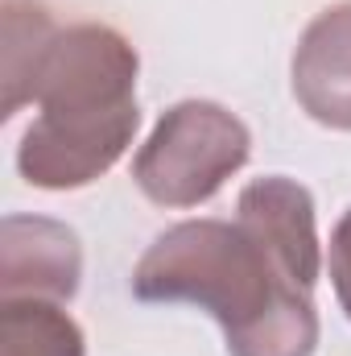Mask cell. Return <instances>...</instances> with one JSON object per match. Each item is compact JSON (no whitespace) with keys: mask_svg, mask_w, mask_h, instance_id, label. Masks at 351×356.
<instances>
[{"mask_svg":"<svg viewBox=\"0 0 351 356\" xmlns=\"http://www.w3.org/2000/svg\"><path fill=\"white\" fill-rule=\"evenodd\" d=\"M141 302H190L228 340V356H314V290L293 282L257 236L228 220L166 228L132 269Z\"/></svg>","mask_w":351,"mask_h":356,"instance_id":"obj_1","label":"cell"},{"mask_svg":"<svg viewBox=\"0 0 351 356\" xmlns=\"http://www.w3.org/2000/svg\"><path fill=\"white\" fill-rule=\"evenodd\" d=\"M141 58L112 25H67L33 79L37 116L17 145V170L42 191H79L103 178L141 129Z\"/></svg>","mask_w":351,"mask_h":356,"instance_id":"obj_2","label":"cell"},{"mask_svg":"<svg viewBox=\"0 0 351 356\" xmlns=\"http://www.w3.org/2000/svg\"><path fill=\"white\" fill-rule=\"evenodd\" d=\"M252 154L248 124L211 99H182L153 124L137 149L132 178L157 207H198Z\"/></svg>","mask_w":351,"mask_h":356,"instance_id":"obj_3","label":"cell"},{"mask_svg":"<svg viewBox=\"0 0 351 356\" xmlns=\"http://www.w3.org/2000/svg\"><path fill=\"white\" fill-rule=\"evenodd\" d=\"M83 277L75 228L46 216H4L0 224V298L71 302Z\"/></svg>","mask_w":351,"mask_h":356,"instance_id":"obj_4","label":"cell"},{"mask_svg":"<svg viewBox=\"0 0 351 356\" xmlns=\"http://www.w3.org/2000/svg\"><path fill=\"white\" fill-rule=\"evenodd\" d=\"M236 224L248 236H257L293 282L314 290L323 253H318V228H314V199L302 182L285 175L248 182L236 199Z\"/></svg>","mask_w":351,"mask_h":356,"instance_id":"obj_5","label":"cell"},{"mask_svg":"<svg viewBox=\"0 0 351 356\" xmlns=\"http://www.w3.org/2000/svg\"><path fill=\"white\" fill-rule=\"evenodd\" d=\"M289 75L310 120L351 133V0L323 8L302 29Z\"/></svg>","mask_w":351,"mask_h":356,"instance_id":"obj_6","label":"cell"},{"mask_svg":"<svg viewBox=\"0 0 351 356\" xmlns=\"http://www.w3.org/2000/svg\"><path fill=\"white\" fill-rule=\"evenodd\" d=\"M0 356H87V340L58 302L0 298Z\"/></svg>","mask_w":351,"mask_h":356,"instance_id":"obj_7","label":"cell"},{"mask_svg":"<svg viewBox=\"0 0 351 356\" xmlns=\"http://www.w3.org/2000/svg\"><path fill=\"white\" fill-rule=\"evenodd\" d=\"M58 25L33 0H4V116L33 99V79Z\"/></svg>","mask_w":351,"mask_h":356,"instance_id":"obj_8","label":"cell"},{"mask_svg":"<svg viewBox=\"0 0 351 356\" xmlns=\"http://www.w3.org/2000/svg\"><path fill=\"white\" fill-rule=\"evenodd\" d=\"M331 286H335L343 315L351 319V207L331 232Z\"/></svg>","mask_w":351,"mask_h":356,"instance_id":"obj_9","label":"cell"}]
</instances>
